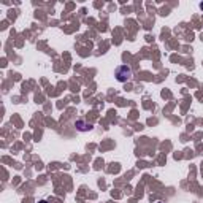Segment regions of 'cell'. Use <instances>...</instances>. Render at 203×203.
Returning <instances> with one entry per match:
<instances>
[{"label":"cell","instance_id":"3957f363","mask_svg":"<svg viewBox=\"0 0 203 203\" xmlns=\"http://www.w3.org/2000/svg\"><path fill=\"white\" fill-rule=\"evenodd\" d=\"M38 203H48L46 200H41V201H38Z\"/></svg>","mask_w":203,"mask_h":203},{"label":"cell","instance_id":"6da1fadb","mask_svg":"<svg viewBox=\"0 0 203 203\" xmlns=\"http://www.w3.org/2000/svg\"><path fill=\"white\" fill-rule=\"evenodd\" d=\"M114 75H116V80H117L119 83H125V81H129V80L132 78V70H130V67H127V65H119V67L116 68Z\"/></svg>","mask_w":203,"mask_h":203},{"label":"cell","instance_id":"7a4b0ae2","mask_svg":"<svg viewBox=\"0 0 203 203\" xmlns=\"http://www.w3.org/2000/svg\"><path fill=\"white\" fill-rule=\"evenodd\" d=\"M76 127H78L80 130H83V132L92 129V127H90V124H86L84 121H76Z\"/></svg>","mask_w":203,"mask_h":203},{"label":"cell","instance_id":"277c9868","mask_svg":"<svg viewBox=\"0 0 203 203\" xmlns=\"http://www.w3.org/2000/svg\"><path fill=\"white\" fill-rule=\"evenodd\" d=\"M200 8H201V10H203V3H200Z\"/></svg>","mask_w":203,"mask_h":203}]
</instances>
